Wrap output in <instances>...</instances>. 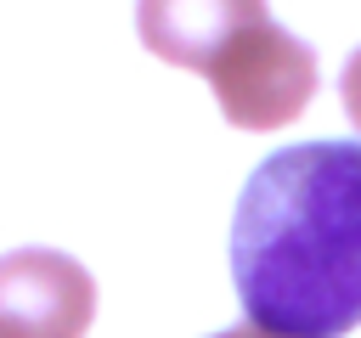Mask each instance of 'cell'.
I'll return each instance as SVG.
<instances>
[{
	"instance_id": "obj_1",
	"label": "cell",
	"mask_w": 361,
	"mask_h": 338,
	"mask_svg": "<svg viewBox=\"0 0 361 338\" xmlns=\"http://www.w3.org/2000/svg\"><path fill=\"white\" fill-rule=\"evenodd\" d=\"M231 282L248 327L271 338L361 327V141L282 146L243 180Z\"/></svg>"
},
{
	"instance_id": "obj_2",
	"label": "cell",
	"mask_w": 361,
	"mask_h": 338,
	"mask_svg": "<svg viewBox=\"0 0 361 338\" xmlns=\"http://www.w3.org/2000/svg\"><path fill=\"white\" fill-rule=\"evenodd\" d=\"M135 34L158 62L203 73L237 130H282L316 96V51L265 0H135Z\"/></svg>"
},
{
	"instance_id": "obj_3",
	"label": "cell",
	"mask_w": 361,
	"mask_h": 338,
	"mask_svg": "<svg viewBox=\"0 0 361 338\" xmlns=\"http://www.w3.org/2000/svg\"><path fill=\"white\" fill-rule=\"evenodd\" d=\"M96 315V282L56 248L0 254V338H85Z\"/></svg>"
},
{
	"instance_id": "obj_4",
	"label": "cell",
	"mask_w": 361,
	"mask_h": 338,
	"mask_svg": "<svg viewBox=\"0 0 361 338\" xmlns=\"http://www.w3.org/2000/svg\"><path fill=\"white\" fill-rule=\"evenodd\" d=\"M338 90H344V113H350V124L361 130V51L344 62V79H338Z\"/></svg>"
},
{
	"instance_id": "obj_5",
	"label": "cell",
	"mask_w": 361,
	"mask_h": 338,
	"mask_svg": "<svg viewBox=\"0 0 361 338\" xmlns=\"http://www.w3.org/2000/svg\"><path fill=\"white\" fill-rule=\"evenodd\" d=\"M214 338H271V332H259V327H226V332H214Z\"/></svg>"
}]
</instances>
